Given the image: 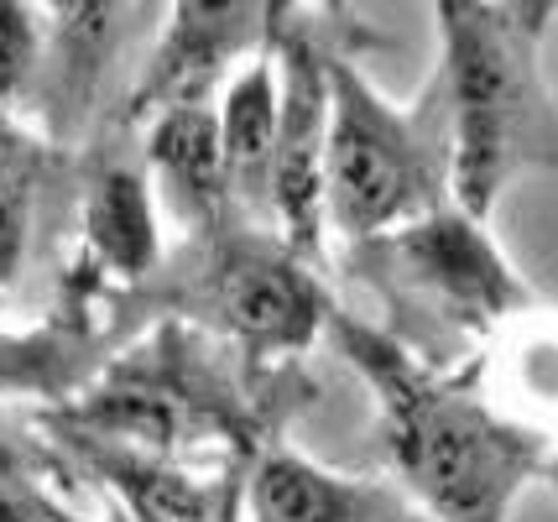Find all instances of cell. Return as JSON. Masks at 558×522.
Instances as JSON below:
<instances>
[{
  "mask_svg": "<svg viewBox=\"0 0 558 522\" xmlns=\"http://www.w3.org/2000/svg\"><path fill=\"white\" fill-rule=\"evenodd\" d=\"M324 335L371 387L391 471L434 522H507L522 486L554 471L558 439L490 408L475 366H428L344 308Z\"/></svg>",
  "mask_w": 558,
  "mask_h": 522,
  "instance_id": "obj_1",
  "label": "cell"
},
{
  "mask_svg": "<svg viewBox=\"0 0 558 522\" xmlns=\"http://www.w3.org/2000/svg\"><path fill=\"white\" fill-rule=\"evenodd\" d=\"M554 0H449L434 5V105L449 142V199L486 224L517 178L558 173V100L543 69Z\"/></svg>",
  "mask_w": 558,
  "mask_h": 522,
  "instance_id": "obj_2",
  "label": "cell"
},
{
  "mask_svg": "<svg viewBox=\"0 0 558 522\" xmlns=\"http://www.w3.org/2000/svg\"><path fill=\"white\" fill-rule=\"evenodd\" d=\"M204 340L209 335L194 324H162L63 413V428L168 465H204L198 454H219V465H256L277 439L271 423H262L271 413H251V402L235 398Z\"/></svg>",
  "mask_w": 558,
  "mask_h": 522,
  "instance_id": "obj_3",
  "label": "cell"
},
{
  "mask_svg": "<svg viewBox=\"0 0 558 522\" xmlns=\"http://www.w3.org/2000/svg\"><path fill=\"white\" fill-rule=\"evenodd\" d=\"M344 277L371 282L387 299L381 335L402 350H413L417 335H449L470 361L501 335V324L537 303L490 230L460 204H438L423 220L344 246Z\"/></svg>",
  "mask_w": 558,
  "mask_h": 522,
  "instance_id": "obj_4",
  "label": "cell"
},
{
  "mask_svg": "<svg viewBox=\"0 0 558 522\" xmlns=\"http://www.w3.org/2000/svg\"><path fill=\"white\" fill-rule=\"evenodd\" d=\"M449 199V142L434 95L397 110L335 43L329 52V136H324V220L344 246L423 220Z\"/></svg>",
  "mask_w": 558,
  "mask_h": 522,
  "instance_id": "obj_5",
  "label": "cell"
},
{
  "mask_svg": "<svg viewBox=\"0 0 558 522\" xmlns=\"http://www.w3.org/2000/svg\"><path fill=\"white\" fill-rule=\"evenodd\" d=\"M172 308L189 314L194 329L241 350L251 376H267V366L303 355L335 314L314 267H303L277 241V230L241 220L189 241V262L172 277Z\"/></svg>",
  "mask_w": 558,
  "mask_h": 522,
  "instance_id": "obj_6",
  "label": "cell"
},
{
  "mask_svg": "<svg viewBox=\"0 0 558 522\" xmlns=\"http://www.w3.org/2000/svg\"><path fill=\"white\" fill-rule=\"evenodd\" d=\"M329 11L271 5L267 58L277 69V162H271V230L303 262L324 267V136H329Z\"/></svg>",
  "mask_w": 558,
  "mask_h": 522,
  "instance_id": "obj_7",
  "label": "cell"
},
{
  "mask_svg": "<svg viewBox=\"0 0 558 522\" xmlns=\"http://www.w3.org/2000/svg\"><path fill=\"white\" fill-rule=\"evenodd\" d=\"M271 5H241V0H178L162 11V32L151 43L136 89L116 110V131L146 125L178 105H215V89L241 74L256 58V43H267Z\"/></svg>",
  "mask_w": 558,
  "mask_h": 522,
  "instance_id": "obj_8",
  "label": "cell"
},
{
  "mask_svg": "<svg viewBox=\"0 0 558 522\" xmlns=\"http://www.w3.org/2000/svg\"><path fill=\"white\" fill-rule=\"evenodd\" d=\"M48 37L37 63V105L52 131H84L105 78L121 63L125 37L162 22V5H48Z\"/></svg>",
  "mask_w": 558,
  "mask_h": 522,
  "instance_id": "obj_9",
  "label": "cell"
},
{
  "mask_svg": "<svg viewBox=\"0 0 558 522\" xmlns=\"http://www.w3.org/2000/svg\"><path fill=\"white\" fill-rule=\"evenodd\" d=\"M245 512L251 522H434L408 491L324 471L282 439L256 454L245 481Z\"/></svg>",
  "mask_w": 558,
  "mask_h": 522,
  "instance_id": "obj_10",
  "label": "cell"
},
{
  "mask_svg": "<svg viewBox=\"0 0 558 522\" xmlns=\"http://www.w3.org/2000/svg\"><path fill=\"white\" fill-rule=\"evenodd\" d=\"M69 434L73 454L116 491L131 522H235V507L245 501V481L251 465H219V471H198V465H168V460H142L116 445H99L84 434Z\"/></svg>",
  "mask_w": 558,
  "mask_h": 522,
  "instance_id": "obj_11",
  "label": "cell"
},
{
  "mask_svg": "<svg viewBox=\"0 0 558 522\" xmlns=\"http://www.w3.org/2000/svg\"><path fill=\"white\" fill-rule=\"evenodd\" d=\"M146 168L162 183V199L189 230V241L215 235L235 220L230 189H225V157H219V116L215 105H178L142 125ZM245 224V220H241Z\"/></svg>",
  "mask_w": 558,
  "mask_h": 522,
  "instance_id": "obj_12",
  "label": "cell"
},
{
  "mask_svg": "<svg viewBox=\"0 0 558 522\" xmlns=\"http://www.w3.org/2000/svg\"><path fill=\"white\" fill-rule=\"evenodd\" d=\"M219 157H225V189L235 220L256 224L271 215V162H277V69L262 52L219 95Z\"/></svg>",
  "mask_w": 558,
  "mask_h": 522,
  "instance_id": "obj_13",
  "label": "cell"
},
{
  "mask_svg": "<svg viewBox=\"0 0 558 522\" xmlns=\"http://www.w3.org/2000/svg\"><path fill=\"white\" fill-rule=\"evenodd\" d=\"M475 381L507 418L527 423L537 434L558 439V314L533 303L527 314L501 324L475 361Z\"/></svg>",
  "mask_w": 558,
  "mask_h": 522,
  "instance_id": "obj_14",
  "label": "cell"
},
{
  "mask_svg": "<svg viewBox=\"0 0 558 522\" xmlns=\"http://www.w3.org/2000/svg\"><path fill=\"white\" fill-rule=\"evenodd\" d=\"M84 256L89 267L121 282H146L162 267V230L146 173L125 157H105L84 194Z\"/></svg>",
  "mask_w": 558,
  "mask_h": 522,
  "instance_id": "obj_15",
  "label": "cell"
},
{
  "mask_svg": "<svg viewBox=\"0 0 558 522\" xmlns=\"http://www.w3.org/2000/svg\"><path fill=\"white\" fill-rule=\"evenodd\" d=\"M0 522H78L43 486V454L0 445Z\"/></svg>",
  "mask_w": 558,
  "mask_h": 522,
  "instance_id": "obj_16",
  "label": "cell"
},
{
  "mask_svg": "<svg viewBox=\"0 0 558 522\" xmlns=\"http://www.w3.org/2000/svg\"><path fill=\"white\" fill-rule=\"evenodd\" d=\"M48 16L32 5H0V105L22 100L43 63Z\"/></svg>",
  "mask_w": 558,
  "mask_h": 522,
  "instance_id": "obj_17",
  "label": "cell"
},
{
  "mask_svg": "<svg viewBox=\"0 0 558 522\" xmlns=\"http://www.w3.org/2000/svg\"><path fill=\"white\" fill-rule=\"evenodd\" d=\"M26 168L32 147L0 168V288H11L26 262Z\"/></svg>",
  "mask_w": 558,
  "mask_h": 522,
  "instance_id": "obj_18",
  "label": "cell"
},
{
  "mask_svg": "<svg viewBox=\"0 0 558 522\" xmlns=\"http://www.w3.org/2000/svg\"><path fill=\"white\" fill-rule=\"evenodd\" d=\"M105 522H131V518H125L121 507H116V501H110V512H105Z\"/></svg>",
  "mask_w": 558,
  "mask_h": 522,
  "instance_id": "obj_19",
  "label": "cell"
},
{
  "mask_svg": "<svg viewBox=\"0 0 558 522\" xmlns=\"http://www.w3.org/2000/svg\"><path fill=\"white\" fill-rule=\"evenodd\" d=\"M548 475H558V454H554V471H548Z\"/></svg>",
  "mask_w": 558,
  "mask_h": 522,
  "instance_id": "obj_20",
  "label": "cell"
}]
</instances>
